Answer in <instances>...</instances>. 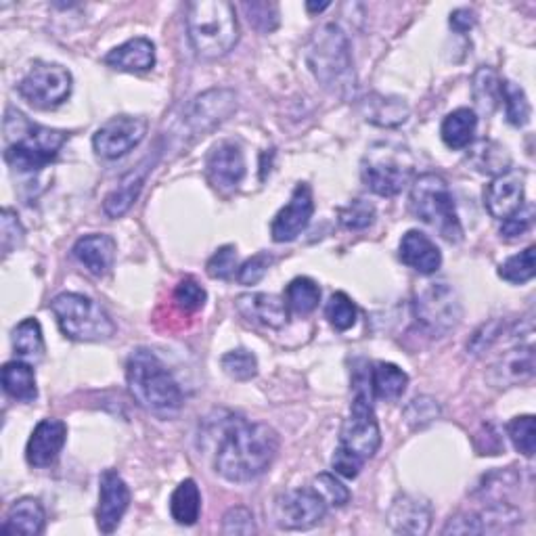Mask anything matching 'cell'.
<instances>
[{"label": "cell", "mask_w": 536, "mask_h": 536, "mask_svg": "<svg viewBox=\"0 0 536 536\" xmlns=\"http://www.w3.org/2000/svg\"><path fill=\"white\" fill-rule=\"evenodd\" d=\"M315 490L325 499L327 505L333 507H344L350 503V490L331 474H319L315 478Z\"/></svg>", "instance_id": "cell-47"}, {"label": "cell", "mask_w": 536, "mask_h": 536, "mask_svg": "<svg viewBox=\"0 0 536 536\" xmlns=\"http://www.w3.org/2000/svg\"><path fill=\"white\" fill-rule=\"evenodd\" d=\"M398 256L419 275H434L442 264L438 245L421 231H407L402 235Z\"/></svg>", "instance_id": "cell-25"}, {"label": "cell", "mask_w": 536, "mask_h": 536, "mask_svg": "<svg viewBox=\"0 0 536 536\" xmlns=\"http://www.w3.org/2000/svg\"><path fill=\"white\" fill-rule=\"evenodd\" d=\"M409 386V375L394 363H377L371 369L373 396L386 402H396Z\"/></svg>", "instance_id": "cell-31"}, {"label": "cell", "mask_w": 536, "mask_h": 536, "mask_svg": "<svg viewBox=\"0 0 536 536\" xmlns=\"http://www.w3.org/2000/svg\"><path fill=\"white\" fill-rule=\"evenodd\" d=\"M271 264H273V256H268L266 252H260L252 258H248L237 268L239 283L241 285H256L268 273Z\"/></svg>", "instance_id": "cell-52"}, {"label": "cell", "mask_w": 536, "mask_h": 536, "mask_svg": "<svg viewBox=\"0 0 536 536\" xmlns=\"http://www.w3.org/2000/svg\"><path fill=\"white\" fill-rule=\"evenodd\" d=\"M222 371H225L231 379H237V382H250L258 375V359L256 354L245 348H237L227 352L220 359Z\"/></svg>", "instance_id": "cell-40"}, {"label": "cell", "mask_w": 536, "mask_h": 536, "mask_svg": "<svg viewBox=\"0 0 536 536\" xmlns=\"http://www.w3.org/2000/svg\"><path fill=\"white\" fill-rule=\"evenodd\" d=\"M172 520L181 526H193L201 513V493L195 480L187 478L176 486L170 497Z\"/></svg>", "instance_id": "cell-32"}, {"label": "cell", "mask_w": 536, "mask_h": 536, "mask_svg": "<svg viewBox=\"0 0 536 536\" xmlns=\"http://www.w3.org/2000/svg\"><path fill=\"white\" fill-rule=\"evenodd\" d=\"M155 155L151 158H145L137 168H134L132 172H128L122 181L118 183V187L111 191L105 201H103V212L109 216V218H120L124 216L130 208L134 201L139 199L141 191H143V185L147 181V174L153 170L155 166Z\"/></svg>", "instance_id": "cell-24"}, {"label": "cell", "mask_w": 536, "mask_h": 536, "mask_svg": "<svg viewBox=\"0 0 536 536\" xmlns=\"http://www.w3.org/2000/svg\"><path fill=\"white\" fill-rule=\"evenodd\" d=\"M486 532L480 513H457L455 518L446 522L442 534H482Z\"/></svg>", "instance_id": "cell-54"}, {"label": "cell", "mask_w": 536, "mask_h": 536, "mask_svg": "<svg viewBox=\"0 0 536 536\" xmlns=\"http://www.w3.org/2000/svg\"><path fill=\"white\" fill-rule=\"evenodd\" d=\"M363 116L367 122L377 126H400L409 120V105L398 97H384V95H369L361 103Z\"/></svg>", "instance_id": "cell-29"}, {"label": "cell", "mask_w": 536, "mask_h": 536, "mask_svg": "<svg viewBox=\"0 0 536 536\" xmlns=\"http://www.w3.org/2000/svg\"><path fill=\"white\" fill-rule=\"evenodd\" d=\"M72 74L59 63L38 61L17 84L19 95L38 109H55L72 95Z\"/></svg>", "instance_id": "cell-11"}, {"label": "cell", "mask_w": 536, "mask_h": 536, "mask_svg": "<svg viewBox=\"0 0 536 536\" xmlns=\"http://www.w3.org/2000/svg\"><path fill=\"white\" fill-rule=\"evenodd\" d=\"M388 524L398 534H428L432 526V505L421 497L398 495L388 511Z\"/></svg>", "instance_id": "cell-20"}, {"label": "cell", "mask_w": 536, "mask_h": 536, "mask_svg": "<svg viewBox=\"0 0 536 536\" xmlns=\"http://www.w3.org/2000/svg\"><path fill=\"white\" fill-rule=\"evenodd\" d=\"M279 453V436L266 423L231 415L220 426L214 469L229 482H252L273 465Z\"/></svg>", "instance_id": "cell-1"}, {"label": "cell", "mask_w": 536, "mask_h": 536, "mask_svg": "<svg viewBox=\"0 0 536 536\" xmlns=\"http://www.w3.org/2000/svg\"><path fill=\"white\" fill-rule=\"evenodd\" d=\"M105 65L118 72L143 74L155 65V47L149 38H130L105 55Z\"/></svg>", "instance_id": "cell-26"}, {"label": "cell", "mask_w": 536, "mask_h": 536, "mask_svg": "<svg viewBox=\"0 0 536 536\" xmlns=\"http://www.w3.org/2000/svg\"><path fill=\"white\" fill-rule=\"evenodd\" d=\"M116 250L118 245L114 237L105 233H95L80 237L74 243L72 254L93 277H103L109 273V268L114 266Z\"/></svg>", "instance_id": "cell-21"}, {"label": "cell", "mask_w": 536, "mask_h": 536, "mask_svg": "<svg viewBox=\"0 0 536 536\" xmlns=\"http://www.w3.org/2000/svg\"><path fill=\"white\" fill-rule=\"evenodd\" d=\"M5 162L17 172H38L49 166L59 149L70 139V132L32 124L21 111L5 114Z\"/></svg>", "instance_id": "cell-3"}, {"label": "cell", "mask_w": 536, "mask_h": 536, "mask_svg": "<svg viewBox=\"0 0 536 536\" xmlns=\"http://www.w3.org/2000/svg\"><path fill=\"white\" fill-rule=\"evenodd\" d=\"M356 317H359V312H356L354 302L350 300L348 294L344 292H335L327 306H325V319L329 321V325L338 331H348L354 327Z\"/></svg>", "instance_id": "cell-41"}, {"label": "cell", "mask_w": 536, "mask_h": 536, "mask_svg": "<svg viewBox=\"0 0 536 536\" xmlns=\"http://www.w3.org/2000/svg\"><path fill=\"white\" fill-rule=\"evenodd\" d=\"M507 436L520 455L532 457L536 449V419L534 415H518L507 423Z\"/></svg>", "instance_id": "cell-39"}, {"label": "cell", "mask_w": 536, "mask_h": 536, "mask_svg": "<svg viewBox=\"0 0 536 536\" xmlns=\"http://www.w3.org/2000/svg\"><path fill=\"white\" fill-rule=\"evenodd\" d=\"M440 417V405L430 396H417L413 398L405 409V421L413 430L426 428L432 421Z\"/></svg>", "instance_id": "cell-42"}, {"label": "cell", "mask_w": 536, "mask_h": 536, "mask_svg": "<svg viewBox=\"0 0 536 536\" xmlns=\"http://www.w3.org/2000/svg\"><path fill=\"white\" fill-rule=\"evenodd\" d=\"M306 61L312 76L327 88L329 93L338 97H350L356 88V72L352 47L346 32L335 26L325 24L312 34L306 51Z\"/></svg>", "instance_id": "cell-4"}, {"label": "cell", "mask_w": 536, "mask_h": 536, "mask_svg": "<svg viewBox=\"0 0 536 536\" xmlns=\"http://www.w3.org/2000/svg\"><path fill=\"white\" fill-rule=\"evenodd\" d=\"M476 130H478L476 111L469 107H459L444 118L440 126V137L449 149H469L476 139Z\"/></svg>", "instance_id": "cell-28"}, {"label": "cell", "mask_w": 536, "mask_h": 536, "mask_svg": "<svg viewBox=\"0 0 536 536\" xmlns=\"http://www.w3.org/2000/svg\"><path fill=\"white\" fill-rule=\"evenodd\" d=\"M239 315L252 323L281 329L287 325L289 308L285 300L273 294H243L235 300Z\"/></svg>", "instance_id": "cell-22"}, {"label": "cell", "mask_w": 536, "mask_h": 536, "mask_svg": "<svg viewBox=\"0 0 536 536\" xmlns=\"http://www.w3.org/2000/svg\"><path fill=\"white\" fill-rule=\"evenodd\" d=\"M415 317L434 338L453 331L463 317V306L457 289L446 281L423 283L415 292Z\"/></svg>", "instance_id": "cell-10"}, {"label": "cell", "mask_w": 536, "mask_h": 536, "mask_svg": "<svg viewBox=\"0 0 536 536\" xmlns=\"http://www.w3.org/2000/svg\"><path fill=\"white\" fill-rule=\"evenodd\" d=\"M65 440L67 426L61 419H42L26 446L28 463L32 467H51L59 459Z\"/></svg>", "instance_id": "cell-19"}, {"label": "cell", "mask_w": 536, "mask_h": 536, "mask_svg": "<svg viewBox=\"0 0 536 536\" xmlns=\"http://www.w3.org/2000/svg\"><path fill=\"white\" fill-rule=\"evenodd\" d=\"M352 405L350 415L344 421L340 432V446L363 457L371 459L382 444V432L373 411V388H371V369L369 363L359 359L352 369Z\"/></svg>", "instance_id": "cell-6"}, {"label": "cell", "mask_w": 536, "mask_h": 536, "mask_svg": "<svg viewBox=\"0 0 536 536\" xmlns=\"http://www.w3.org/2000/svg\"><path fill=\"white\" fill-rule=\"evenodd\" d=\"M222 532L225 534H254L256 532V522H254V513L243 507H231L225 518H222Z\"/></svg>", "instance_id": "cell-50"}, {"label": "cell", "mask_w": 536, "mask_h": 536, "mask_svg": "<svg viewBox=\"0 0 536 536\" xmlns=\"http://www.w3.org/2000/svg\"><path fill=\"white\" fill-rule=\"evenodd\" d=\"M250 26L260 32H273L279 26V7L275 3H243L241 5Z\"/></svg>", "instance_id": "cell-44"}, {"label": "cell", "mask_w": 536, "mask_h": 536, "mask_svg": "<svg viewBox=\"0 0 536 536\" xmlns=\"http://www.w3.org/2000/svg\"><path fill=\"white\" fill-rule=\"evenodd\" d=\"M147 120L141 116H118L107 120L93 137V149L103 160L124 158L147 134Z\"/></svg>", "instance_id": "cell-14"}, {"label": "cell", "mask_w": 536, "mask_h": 536, "mask_svg": "<svg viewBox=\"0 0 536 536\" xmlns=\"http://www.w3.org/2000/svg\"><path fill=\"white\" fill-rule=\"evenodd\" d=\"M206 300H208L206 289L201 287L193 277L183 279L174 289V302L185 312H195L199 308H204Z\"/></svg>", "instance_id": "cell-46"}, {"label": "cell", "mask_w": 536, "mask_h": 536, "mask_svg": "<svg viewBox=\"0 0 536 536\" xmlns=\"http://www.w3.org/2000/svg\"><path fill=\"white\" fill-rule=\"evenodd\" d=\"M13 350L17 356L28 361H42L44 356V338H42V327L36 319H24L11 335Z\"/></svg>", "instance_id": "cell-34"}, {"label": "cell", "mask_w": 536, "mask_h": 536, "mask_svg": "<svg viewBox=\"0 0 536 536\" xmlns=\"http://www.w3.org/2000/svg\"><path fill=\"white\" fill-rule=\"evenodd\" d=\"M208 181L214 189L229 193L235 191L245 176V155L239 143L222 141L212 147L206 162Z\"/></svg>", "instance_id": "cell-17"}, {"label": "cell", "mask_w": 536, "mask_h": 536, "mask_svg": "<svg viewBox=\"0 0 536 536\" xmlns=\"http://www.w3.org/2000/svg\"><path fill=\"white\" fill-rule=\"evenodd\" d=\"M484 206L493 218L505 220L524 206V172L507 170L484 189Z\"/></svg>", "instance_id": "cell-18"}, {"label": "cell", "mask_w": 536, "mask_h": 536, "mask_svg": "<svg viewBox=\"0 0 536 536\" xmlns=\"http://www.w3.org/2000/svg\"><path fill=\"white\" fill-rule=\"evenodd\" d=\"M0 379H3V388L11 398L19 402H34L38 398L36 373L32 365L24 361H11L3 367Z\"/></svg>", "instance_id": "cell-30"}, {"label": "cell", "mask_w": 536, "mask_h": 536, "mask_svg": "<svg viewBox=\"0 0 536 536\" xmlns=\"http://www.w3.org/2000/svg\"><path fill=\"white\" fill-rule=\"evenodd\" d=\"M411 210L446 241L457 243L463 239L453 193L440 174L426 172L415 178L411 185Z\"/></svg>", "instance_id": "cell-7"}, {"label": "cell", "mask_w": 536, "mask_h": 536, "mask_svg": "<svg viewBox=\"0 0 536 536\" xmlns=\"http://www.w3.org/2000/svg\"><path fill=\"white\" fill-rule=\"evenodd\" d=\"M206 271L212 279H231L237 271V248L235 245H222L206 264Z\"/></svg>", "instance_id": "cell-45"}, {"label": "cell", "mask_w": 536, "mask_h": 536, "mask_svg": "<svg viewBox=\"0 0 536 536\" xmlns=\"http://www.w3.org/2000/svg\"><path fill=\"white\" fill-rule=\"evenodd\" d=\"M327 513L325 499L315 488L289 490L275 499L273 518L283 530H308L317 526Z\"/></svg>", "instance_id": "cell-13"}, {"label": "cell", "mask_w": 536, "mask_h": 536, "mask_svg": "<svg viewBox=\"0 0 536 536\" xmlns=\"http://www.w3.org/2000/svg\"><path fill=\"white\" fill-rule=\"evenodd\" d=\"M375 220V208L365 199H354L346 208L340 210V222L346 229L363 231L369 229Z\"/></svg>", "instance_id": "cell-43"}, {"label": "cell", "mask_w": 536, "mask_h": 536, "mask_svg": "<svg viewBox=\"0 0 536 536\" xmlns=\"http://www.w3.org/2000/svg\"><path fill=\"white\" fill-rule=\"evenodd\" d=\"M534 222V206L532 204H524L518 212H513L509 218L503 220L501 225V237L503 239H520L522 235H526Z\"/></svg>", "instance_id": "cell-51"}, {"label": "cell", "mask_w": 536, "mask_h": 536, "mask_svg": "<svg viewBox=\"0 0 536 536\" xmlns=\"http://www.w3.org/2000/svg\"><path fill=\"white\" fill-rule=\"evenodd\" d=\"M415 172L411 151L394 141L373 143L361 162V176L365 185L382 197H394L405 189Z\"/></svg>", "instance_id": "cell-9"}, {"label": "cell", "mask_w": 536, "mask_h": 536, "mask_svg": "<svg viewBox=\"0 0 536 536\" xmlns=\"http://www.w3.org/2000/svg\"><path fill=\"white\" fill-rule=\"evenodd\" d=\"M126 382L132 398L160 419H172L183 409V390L174 375L160 361V356L147 350H132L126 361Z\"/></svg>", "instance_id": "cell-2"}, {"label": "cell", "mask_w": 536, "mask_h": 536, "mask_svg": "<svg viewBox=\"0 0 536 536\" xmlns=\"http://www.w3.org/2000/svg\"><path fill=\"white\" fill-rule=\"evenodd\" d=\"M534 375V348L518 346L507 350L501 359L490 367L488 379L497 388H509L528 382Z\"/></svg>", "instance_id": "cell-23"}, {"label": "cell", "mask_w": 536, "mask_h": 536, "mask_svg": "<svg viewBox=\"0 0 536 536\" xmlns=\"http://www.w3.org/2000/svg\"><path fill=\"white\" fill-rule=\"evenodd\" d=\"M130 505V488L116 469H105L99 480L97 528L103 534L116 532Z\"/></svg>", "instance_id": "cell-15"}, {"label": "cell", "mask_w": 536, "mask_h": 536, "mask_svg": "<svg viewBox=\"0 0 536 536\" xmlns=\"http://www.w3.org/2000/svg\"><path fill=\"white\" fill-rule=\"evenodd\" d=\"M26 239V231L21 227L17 214L9 208L0 214V241H3V252L11 254L15 248H19Z\"/></svg>", "instance_id": "cell-48"}, {"label": "cell", "mask_w": 536, "mask_h": 536, "mask_svg": "<svg viewBox=\"0 0 536 536\" xmlns=\"http://www.w3.org/2000/svg\"><path fill=\"white\" fill-rule=\"evenodd\" d=\"M187 32L201 59H220L239 40L235 7L227 0H197L187 7Z\"/></svg>", "instance_id": "cell-5"}, {"label": "cell", "mask_w": 536, "mask_h": 536, "mask_svg": "<svg viewBox=\"0 0 536 536\" xmlns=\"http://www.w3.org/2000/svg\"><path fill=\"white\" fill-rule=\"evenodd\" d=\"M501 101L505 103V114L509 124L520 128L530 122L532 116L530 101L520 84L511 80H501Z\"/></svg>", "instance_id": "cell-37"}, {"label": "cell", "mask_w": 536, "mask_h": 536, "mask_svg": "<svg viewBox=\"0 0 536 536\" xmlns=\"http://www.w3.org/2000/svg\"><path fill=\"white\" fill-rule=\"evenodd\" d=\"M329 5H331V3H306V9H308L310 13H321V11H325Z\"/></svg>", "instance_id": "cell-56"}, {"label": "cell", "mask_w": 536, "mask_h": 536, "mask_svg": "<svg viewBox=\"0 0 536 536\" xmlns=\"http://www.w3.org/2000/svg\"><path fill=\"white\" fill-rule=\"evenodd\" d=\"M503 327L505 325H503L501 319H495V321H488V323L480 325L474 331L472 338H469V342H467V352L474 354V356H480L482 352H486L490 346H493L499 340Z\"/></svg>", "instance_id": "cell-49"}, {"label": "cell", "mask_w": 536, "mask_h": 536, "mask_svg": "<svg viewBox=\"0 0 536 536\" xmlns=\"http://www.w3.org/2000/svg\"><path fill=\"white\" fill-rule=\"evenodd\" d=\"M51 310L65 338L76 342H105L116 333V323L93 298L65 292L53 298Z\"/></svg>", "instance_id": "cell-8"}, {"label": "cell", "mask_w": 536, "mask_h": 536, "mask_svg": "<svg viewBox=\"0 0 536 536\" xmlns=\"http://www.w3.org/2000/svg\"><path fill=\"white\" fill-rule=\"evenodd\" d=\"M44 522H47V516H44L42 503L34 497H24L9 507L5 524L0 530L5 534L38 536L44 530Z\"/></svg>", "instance_id": "cell-27"}, {"label": "cell", "mask_w": 536, "mask_h": 536, "mask_svg": "<svg viewBox=\"0 0 536 536\" xmlns=\"http://www.w3.org/2000/svg\"><path fill=\"white\" fill-rule=\"evenodd\" d=\"M534 252H536V248L534 245H530V248H526L524 252L507 258L499 266V277L507 283H513V285H522V283H528L530 279H534V275H536Z\"/></svg>", "instance_id": "cell-38"}, {"label": "cell", "mask_w": 536, "mask_h": 536, "mask_svg": "<svg viewBox=\"0 0 536 536\" xmlns=\"http://www.w3.org/2000/svg\"><path fill=\"white\" fill-rule=\"evenodd\" d=\"M312 212H315V197H312V189L306 183H300L292 199L287 201V206H283L271 225V235L273 241L277 243H289L298 239L302 231L308 227V222L312 218Z\"/></svg>", "instance_id": "cell-16"}, {"label": "cell", "mask_w": 536, "mask_h": 536, "mask_svg": "<svg viewBox=\"0 0 536 536\" xmlns=\"http://www.w3.org/2000/svg\"><path fill=\"white\" fill-rule=\"evenodd\" d=\"M237 111V95L229 88H212L197 95L183 114V130L187 137H206L218 124L229 120Z\"/></svg>", "instance_id": "cell-12"}, {"label": "cell", "mask_w": 536, "mask_h": 536, "mask_svg": "<svg viewBox=\"0 0 536 536\" xmlns=\"http://www.w3.org/2000/svg\"><path fill=\"white\" fill-rule=\"evenodd\" d=\"M467 160L478 172L490 174V176H499L509 170L511 158L503 145L495 141H478L467 153Z\"/></svg>", "instance_id": "cell-33"}, {"label": "cell", "mask_w": 536, "mask_h": 536, "mask_svg": "<svg viewBox=\"0 0 536 536\" xmlns=\"http://www.w3.org/2000/svg\"><path fill=\"white\" fill-rule=\"evenodd\" d=\"M476 21H478V17L472 9H457L451 13V28L459 34H465V32L472 30L476 26Z\"/></svg>", "instance_id": "cell-55"}, {"label": "cell", "mask_w": 536, "mask_h": 536, "mask_svg": "<svg viewBox=\"0 0 536 536\" xmlns=\"http://www.w3.org/2000/svg\"><path fill=\"white\" fill-rule=\"evenodd\" d=\"M285 304L296 315H310L321 302V287L310 277H296L285 287Z\"/></svg>", "instance_id": "cell-35"}, {"label": "cell", "mask_w": 536, "mask_h": 536, "mask_svg": "<svg viewBox=\"0 0 536 536\" xmlns=\"http://www.w3.org/2000/svg\"><path fill=\"white\" fill-rule=\"evenodd\" d=\"M472 91H474V101L480 107V111H484L486 116L493 114L501 103V80L493 67H488V65L478 67V72L474 74Z\"/></svg>", "instance_id": "cell-36"}, {"label": "cell", "mask_w": 536, "mask_h": 536, "mask_svg": "<svg viewBox=\"0 0 536 536\" xmlns=\"http://www.w3.org/2000/svg\"><path fill=\"white\" fill-rule=\"evenodd\" d=\"M365 465V459L359 457L356 453L344 449V446H338V449H335L333 457H331V467L335 469V474H340L348 480L356 478L361 474V469Z\"/></svg>", "instance_id": "cell-53"}]
</instances>
